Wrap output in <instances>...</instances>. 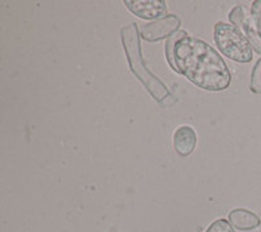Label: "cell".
I'll use <instances>...</instances> for the list:
<instances>
[{
    "label": "cell",
    "instance_id": "obj_7",
    "mask_svg": "<svg viewBox=\"0 0 261 232\" xmlns=\"http://www.w3.org/2000/svg\"><path fill=\"white\" fill-rule=\"evenodd\" d=\"M172 141L175 152L181 157H188L195 152L197 145V134L190 125H181L174 132Z\"/></svg>",
    "mask_w": 261,
    "mask_h": 232
},
{
    "label": "cell",
    "instance_id": "obj_8",
    "mask_svg": "<svg viewBox=\"0 0 261 232\" xmlns=\"http://www.w3.org/2000/svg\"><path fill=\"white\" fill-rule=\"evenodd\" d=\"M228 222L239 231H252L260 227L261 219L257 214L247 209H234L228 213Z\"/></svg>",
    "mask_w": 261,
    "mask_h": 232
},
{
    "label": "cell",
    "instance_id": "obj_2",
    "mask_svg": "<svg viewBox=\"0 0 261 232\" xmlns=\"http://www.w3.org/2000/svg\"><path fill=\"white\" fill-rule=\"evenodd\" d=\"M122 42L124 48L125 56H127L128 64L137 80L143 83L149 94L153 97L158 103H166V101L174 98L167 86L157 76H154L146 68L144 63L143 54H141V43H140V33L137 24L130 22L128 26L122 29Z\"/></svg>",
    "mask_w": 261,
    "mask_h": 232
},
{
    "label": "cell",
    "instance_id": "obj_4",
    "mask_svg": "<svg viewBox=\"0 0 261 232\" xmlns=\"http://www.w3.org/2000/svg\"><path fill=\"white\" fill-rule=\"evenodd\" d=\"M181 26V20L176 15H167L160 20L151 21L143 25L140 30V36L146 42H158L162 39H169L178 33Z\"/></svg>",
    "mask_w": 261,
    "mask_h": 232
},
{
    "label": "cell",
    "instance_id": "obj_5",
    "mask_svg": "<svg viewBox=\"0 0 261 232\" xmlns=\"http://www.w3.org/2000/svg\"><path fill=\"white\" fill-rule=\"evenodd\" d=\"M228 20H230L231 25L237 26L246 36L253 50L258 55H261V36L256 30L252 15L248 9L244 6L234 7L231 12L228 13Z\"/></svg>",
    "mask_w": 261,
    "mask_h": 232
},
{
    "label": "cell",
    "instance_id": "obj_3",
    "mask_svg": "<svg viewBox=\"0 0 261 232\" xmlns=\"http://www.w3.org/2000/svg\"><path fill=\"white\" fill-rule=\"evenodd\" d=\"M214 42L221 54L237 63H249L253 57V48L241 30L226 22L214 25Z\"/></svg>",
    "mask_w": 261,
    "mask_h": 232
},
{
    "label": "cell",
    "instance_id": "obj_9",
    "mask_svg": "<svg viewBox=\"0 0 261 232\" xmlns=\"http://www.w3.org/2000/svg\"><path fill=\"white\" fill-rule=\"evenodd\" d=\"M249 89L255 94H261V57L257 60L256 66L253 67Z\"/></svg>",
    "mask_w": 261,
    "mask_h": 232
},
{
    "label": "cell",
    "instance_id": "obj_11",
    "mask_svg": "<svg viewBox=\"0 0 261 232\" xmlns=\"http://www.w3.org/2000/svg\"><path fill=\"white\" fill-rule=\"evenodd\" d=\"M251 15H252L256 30L261 36V0H255L253 2L252 6H251Z\"/></svg>",
    "mask_w": 261,
    "mask_h": 232
},
{
    "label": "cell",
    "instance_id": "obj_6",
    "mask_svg": "<svg viewBox=\"0 0 261 232\" xmlns=\"http://www.w3.org/2000/svg\"><path fill=\"white\" fill-rule=\"evenodd\" d=\"M125 7L132 15L143 20H160L167 16L166 2L163 0H124Z\"/></svg>",
    "mask_w": 261,
    "mask_h": 232
},
{
    "label": "cell",
    "instance_id": "obj_10",
    "mask_svg": "<svg viewBox=\"0 0 261 232\" xmlns=\"http://www.w3.org/2000/svg\"><path fill=\"white\" fill-rule=\"evenodd\" d=\"M205 232H235L230 222L226 219H216Z\"/></svg>",
    "mask_w": 261,
    "mask_h": 232
},
{
    "label": "cell",
    "instance_id": "obj_1",
    "mask_svg": "<svg viewBox=\"0 0 261 232\" xmlns=\"http://www.w3.org/2000/svg\"><path fill=\"white\" fill-rule=\"evenodd\" d=\"M166 59L176 73L202 90L222 92L231 83L227 64L216 48L184 30L167 39Z\"/></svg>",
    "mask_w": 261,
    "mask_h": 232
}]
</instances>
